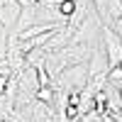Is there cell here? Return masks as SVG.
I'll use <instances>...</instances> for the list:
<instances>
[{
  "instance_id": "1",
  "label": "cell",
  "mask_w": 122,
  "mask_h": 122,
  "mask_svg": "<svg viewBox=\"0 0 122 122\" xmlns=\"http://www.w3.org/2000/svg\"><path fill=\"white\" fill-rule=\"evenodd\" d=\"M88 83V64H76L61 71L54 81V90H66V93H81Z\"/></svg>"
},
{
  "instance_id": "2",
  "label": "cell",
  "mask_w": 122,
  "mask_h": 122,
  "mask_svg": "<svg viewBox=\"0 0 122 122\" xmlns=\"http://www.w3.org/2000/svg\"><path fill=\"white\" fill-rule=\"evenodd\" d=\"M100 34H103V49H105V56H107V66L115 68L122 64V37H117L110 27L103 25L100 29Z\"/></svg>"
},
{
  "instance_id": "3",
  "label": "cell",
  "mask_w": 122,
  "mask_h": 122,
  "mask_svg": "<svg viewBox=\"0 0 122 122\" xmlns=\"http://www.w3.org/2000/svg\"><path fill=\"white\" fill-rule=\"evenodd\" d=\"M73 32H76V27H71V25H64L61 29H56V32L49 37V42L39 49L42 54H51V51H59V49H64L68 42H71V37H73Z\"/></svg>"
},
{
  "instance_id": "4",
  "label": "cell",
  "mask_w": 122,
  "mask_h": 122,
  "mask_svg": "<svg viewBox=\"0 0 122 122\" xmlns=\"http://www.w3.org/2000/svg\"><path fill=\"white\" fill-rule=\"evenodd\" d=\"M20 3L17 0H5L3 5H0V25L7 27V29H12L17 25V17H20Z\"/></svg>"
},
{
  "instance_id": "5",
  "label": "cell",
  "mask_w": 122,
  "mask_h": 122,
  "mask_svg": "<svg viewBox=\"0 0 122 122\" xmlns=\"http://www.w3.org/2000/svg\"><path fill=\"white\" fill-rule=\"evenodd\" d=\"M32 122H56V107L42 103V100H34L32 103Z\"/></svg>"
},
{
  "instance_id": "6",
  "label": "cell",
  "mask_w": 122,
  "mask_h": 122,
  "mask_svg": "<svg viewBox=\"0 0 122 122\" xmlns=\"http://www.w3.org/2000/svg\"><path fill=\"white\" fill-rule=\"evenodd\" d=\"M117 17H122V0H110V5H107V15H105V27H110L115 22Z\"/></svg>"
},
{
  "instance_id": "7",
  "label": "cell",
  "mask_w": 122,
  "mask_h": 122,
  "mask_svg": "<svg viewBox=\"0 0 122 122\" xmlns=\"http://www.w3.org/2000/svg\"><path fill=\"white\" fill-rule=\"evenodd\" d=\"M7 42H10V29L0 25V61H3L5 54H7Z\"/></svg>"
},
{
  "instance_id": "8",
  "label": "cell",
  "mask_w": 122,
  "mask_h": 122,
  "mask_svg": "<svg viewBox=\"0 0 122 122\" xmlns=\"http://www.w3.org/2000/svg\"><path fill=\"white\" fill-rule=\"evenodd\" d=\"M110 29H112V32H115L117 37H122V17H117V20H115V22H112V25H110Z\"/></svg>"
},
{
  "instance_id": "9",
  "label": "cell",
  "mask_w": 122,
  "mask_h": 122,
  "mask_svg": "<svg viewBox=\"0 0 122 122\" xmlns=\"http://www.w3.org/2000/svg\"><path fill=\"white\" fill-rule=\"evenodd\" d=\"M112 86H115V88H117V90H120V95H122V78H120V81H117V83H112Z\"/></svg>"
},
{
  "instance_id": "10",
  "label": "cell",
  "mask_w": 122,
  "mask_h": 122,
  "mask_svg": "<svg viewBox=\"0 0 122 122\" xmlns=\"http://www.w3.org/2000/svg\"><path fill=\"white\" fill-rule=\"evenodd\" d=\"M3 61H5V59H3ZM3 61H0V64H3Z\"/></svg>"
},
{
  "instance_id": "11",
  "label": "cell",
  "mask_w": 122,
  "mask_h": 122,
  "mask_svg": "<svg viewBox=\"0 0 122 122\" xmlns=\"http://www.w3.org/2000/svg\"><path fill=\"white\" fill-rule=\"evenodd\" d=\"M120 68H122V64H120Z\"/></svg>"
}]
</instances>
